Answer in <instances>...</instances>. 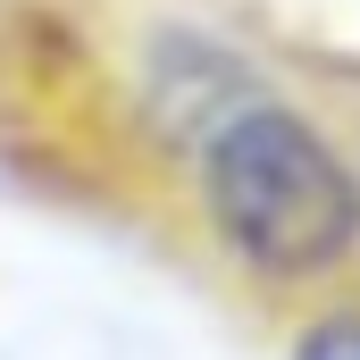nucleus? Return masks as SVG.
<instances>
[{
    "mask_svg": "<svg viewBox=\"0 0 360 360\" xmlns=\"http://www.w3.org/2000/svg\"><path fill=\"white\" fill-rule=\"evenodd\" d=\"M193 201L218 252L269 285L335 276L360 252V168L276 92H252L193 143Z\"/></svg>",
    "mask_w": 360,
    "mask_h": 360,
    "instance_id": "obj_1",
    "label": "nucleus"
},
{
    "mask_svg": "<svg viewBox=\"0 0 360 360\" xmlns=\"http://www.w3.org/2000/svg\"><path fill=\"white\" fill-rule=\"evenodd\" d=\"M285 360H360V302H335V310L302 319V335H293Z\"/></svg>",
    "mask_w": 360,
    "mask_h": 360,
    "instance_id": "obj_3",
    "label": "nucleus"
},
{
    "mask_svg": "<svg viewBox=\"0 0 360 360\" xmlns=\"http://www.w3.org/2000/svg\"><path fill=\"white\" fill-rule=\"evenodd\" d=\"M260 84V68L235 51V42H218V34H201V25H168V34H151V51H143V117H151V134H168V143H201L226 109H243Z\"/></svg>",
    "mask_w": 360,
    "mask_h": 360,
    "instance_id": "obj_2",
    "label": "nucleus"
}]
</instances>
